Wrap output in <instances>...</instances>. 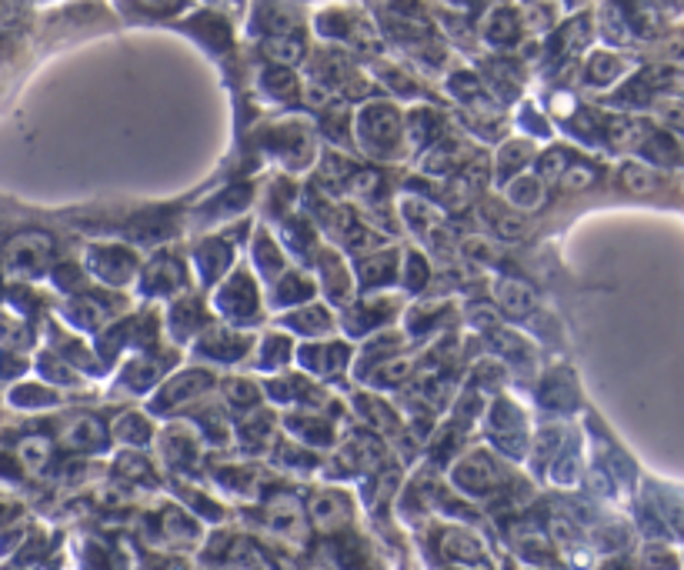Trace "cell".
I'll use <instances>...</instances> for the list:
<instances>
[{
    "mask_svg": "<svg viewBox=\"0 0 684 570\" xmlns=\"http://www.w3.org/2000/svg\"><path fill=\"white\" fill-rule=\"evenodd\" d=\"M484 37L491 40V44H514V37H518V20L508 7L494 10L488 17V24H484Z\"/></svg>",
    "mask_w": 684,
    "mask_h": 570,
    "instance_id": "2",
    "label": "cell"
},
{
    "mask_svg": "<svg viewBox=\"0 0 684 570\" xmlns=\"http://www.w3.org/2000/svg\"><path fill=\"white\" fill-rule=\"evenodd\" d=\"M264 54L284 60V64H294V60L304 54V47H301V40H297V37H291V40H287V37H271L264 44Z\"/></svg>",
    "mask_w": 684,
    "mask_h": 570,
    "instance_id": "6",
    "label": "cell"
},
{
    "mask_svg": "<svg viewBox=\"0 0 684 570\" xmlns=\"http://www.w3.org/2000/svg\"><path fill=\"white\" fill-rule=\"evenodd\" d=\"M514 197H518L521 204H538V197H541L538 180H518V190H514Z\"/></svg>",
    "mask_w": 684,
    "mask_h": 570,
    "instance_id": "9",
    "label": "cell"
},
{
    "mask_svg": "<svg viewBox=\"0 0 684 570\" xmlns=\"http://www.w3.org/2000/svg\"><path fill=\"white\" fill-rule=\"evenodd\" d=\"M591 180H594V170H591V167H584V164H571V167L561 174V184H564V187H571V190L588 187Z\"/></svg>",
    "mask_w": 684,
    "mask_h": 570,
    "instance_id": "7",
    "label": "cell"
},
{
    "mask_svg": "<svg viewBox=\"0 0 684 570\" xmlns=\"http://www.w3.org/2000/svg\"><path fill=\"white\" fill-rule=\"evenodd\" d=\"M661 117L668 120L671 127L684 130V104H661Z\"/></svg>",
    "mask_w": 684,
    "mask_h": 570,
    "instance_id": "11",
    "label": "cell"
},
{
    "mask_svg": "<svg viewBox=\"0 0 684 570\" xmlns=\"http://www.w3.org/2000/svg\"><path fill=\"white\" fill-rule=\"evenodd\" d=\"M564 170H568V160H564L561 150H551V154L544 157V174H548V177H558V174H564Z\"/></svg>",
    "mask_w": 684,
    "mask_h": 570,
    "instance_id": "10",
    "label": "cell"
},
{
    "mask_svg": "<svg viewBox=\"0 0 684 570\" xmlns=\"http://www.w3.org/2000/svg\"><path fill=\"white\" fill-rule=\"evenodd\" d=\"M398 114H394L391 107L384 104H374L364 110L361 117V130H364V140H374V144H384V140L394 137V130H398V120H394Z\"/></svg>",
    "mask_w": 684,
    "mask_h": 570,
    "instance_id": "1",
    "label": "cell"
},
{
    "mask_svg": "<svg viewBox=\"0 0 684 570\" xmlns=\"http://www.w3.org/2000/svg\"><path fill=\"white\" fill-rule=\"evenodd\" d=\"M621 180H624V187L634 190V194H648V190L658 187V177H654L644 164H628L621 170Z\"/></svg>",
    "mask_w": 684,
    "mask_h": 570,
    "instance_id": "4",
    "label": "cell"
},
{
    "mask_svg": "<svg viewBox=\"0 0 684 570\" xmlns=\"http://www.w3.org/2000/svg\"><path fill=\"white\" fill-rule=\"evenodd\" d=\"M618 74H621V60L611 57V54H598L591 60V67H588L591 84H608V80H614Z\"/></svg>",
    "mask_w": 684,
    "mask_h": 570,
    "instance_id": "5",
    "label": "cell"
},
{
    "mask_svg": "<svg viewBox=\"0 0 684 570\" xmlns=\"http://www.w3.org/2000/svg\"><path fill=\"white\" fill-rule=\"evenodd\" d=\"M498 300L511 310V314H528L531 304H534L531 290L524 284H518V280H501V284H498Z\"/></svg>",
    "mask_w": 684,
    "mask_h": 570,
    "instance_id": "3",
    "label": "cell"
},
{
    "mask_svg": "<svg viewBox=\"0 0 684 570\" xmlns=\"http://www.w3.org/2000/svg\"><path fill=\"white\" fill-rule=\"evenodd\" d=\"M137 4L147 7V10H167V7H174L177 0H137Z\"/></svg>",
    "mask_w": 684,
    "mask_h": 570,
    "instance_id": "12",
    "label": "cell"
},
{
    "mask_svg": "<svg viewBox=\"0 0 684 570\" xmlns=\"http://www.w3.org/2000/svg\"><path fill=\"white\" fill-rule=\"evenodd\" d=\"M494 227H498L501 240H518L524 230H528V224H524L518 214H501L498 220H494Z\"/></svg>",
    "mask_w": 684,
    "mask_h": 570,
    "instance_id": "8",
    "label": "cell"
}]
</instances>
